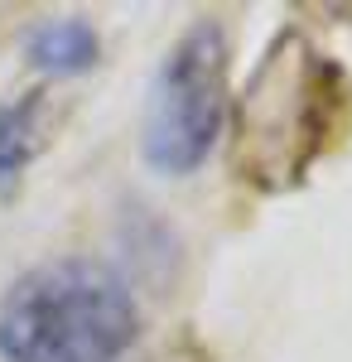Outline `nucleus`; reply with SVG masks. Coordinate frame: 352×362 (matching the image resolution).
<instances>
[{"label":"nucleus","instance_id":"f257e3e1","mask_svg":"<svg viewBox=\"0 0 352 362\" xmlns=\"http://www.w3.org/2000/svg\"><path fill=\"white\" fill-rule=\"evenodd\" d=\"M136 343V290L107 261L54 256L0 295V362H126Z\"/></svg>","mask_w":352,"mask_h":362},{"label":"nucleus","instance_id":"f03ea898","mask_svg":"<svg viewBox=\"0 0 352 362\" xmlns=\"http://www.w3.org/2000/svg\"><path fill=\"white\" fill-rule=\"evenodd\" d=\"M348 83L295 29L275 39L237 102V169L256 189H280L319 160L338 131Z\"/></svg>","mask_w":352,"mask_h":362},{"label":"nucleus","instance_id":"7ed1b4c3","mask_svg":"<svg viewBox=\"0 0 352 362\" xmlns=\"http://www.w3.org/2000/svg\"><path fill=\"white\" fill-rule=\"evenodd\" d=\"M232 116V39L222 20H193L164 54L160 73L150 83L140 155L155 174H193Z\"/></svg>","mask_w":352,"mask_h":362},{"label":"nucleus","instance_id":"20e7f679","mask_svg":"<svg viewBox=\"0 0 352 362\" xmlns=\"http://www.w3.org/2000/svg\"><path fill=\"white\" fill-rule=\"evenodd\" d=\"M97 54H102V39L82 15L44 20V25L29 29V39H25V58L44 78H78V73H87L97 63Z\"/></svg>","mask_w":352,"mask_h":362},{"label":"nucleus","instance_id":"39448f33","mask_svg":"<svg viewBox=\"0 0 352 362\" xmlns=\"http://www.w3.org/2000/svg\"><path fill=\"white\" fill-rule=\"evenodd\" d=\"M39 112H44L39 92L20 97V102H0V184H10L39 155V136H44Z\"/></svg>","mask_w":352,"mask_h":362}]
</instances>
